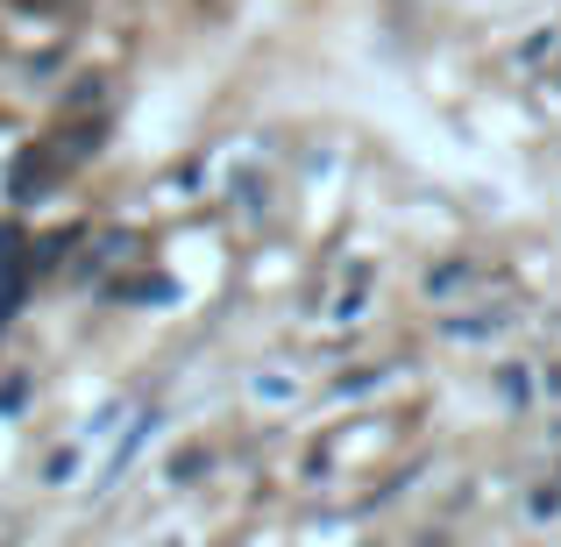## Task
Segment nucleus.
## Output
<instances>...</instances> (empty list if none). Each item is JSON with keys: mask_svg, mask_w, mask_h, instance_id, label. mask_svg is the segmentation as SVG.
Masks as SVG:
<instances>
[{"mask_svg": "<svg viewBox=\"0 0 561 547\" xmlns=\"http://www.w3.org/2000/svg\"><path fill=\"white\" fill-rule=\"evenodd\" d=\"M497 391H505L512 406H526V398H534V369H526V363H505V369H497Z\"/></svg>", "mask_w": 561, "mask_h": 547, "instance_id": "7", "label": "nucleus"}, {"mask_svg": "<svg viewBox=\"0 0 561 547\" xmlns=\"http://www.w3.org/2000/svg\"><path fill=\"white\" fill-rule=\"evenodd\" d=\"M426 292H434V299H455V292H483V299H505V292L491 285V277L477 271V263H440V271H426Z\"/></svg>", "mask_w": 561, "mask_h": 547, "instance_id": "4", "label": "nucleus"}, {"mask_svg": "<svg viewBox=\"0 0 561 547\" xmlns=\"http://www.w3.org/2000/svg\"><path fill=\"white\" fill-rule=\"evenodd\" d=\"M370 292H377V263L348 257L342 271H334L328 299H320V320H328V328H348V320H363V306H370Z\"/></svg>", "mask_w": 561, "mask_h": 547, "instance_id": "1", "label": "nucleus"}, {"mask_svg": "<svg viewBox=\"0 0 561 547\" xmlns=\"http://www.w3.org/2000/svg\"><path fill=\"white\" fill-rule=\"evenodd\" d=\"M114 420H122V406H100V412H93V426H85V434L71 441V448H57L50 463H43V483L57 491V483H71V477H79V463L100 448V441H107V426H114Z\"/></svg>", "mask_w": 561, "mask_h": 547, "instance_id": "2", "label": "nucleus"}, {"mask_svg": "<svg viewBox=\"0 0 561 547\" xmlns=\"http://www.w3.org/2000/svg\"><path fill=\"white\" fill-rule=\"evenodd\" d=\"M505 328H512V306H505V299H491V306H462V314L440 320V334H448V342H491V334H505Z\"/></svg>", "mask_w": 561, "mask_h": 547, "instance_id": "3", "label": "nucleus"}, {"mask_svg": "<svg viewBox=\"0 0 561 547\" xmlns=\"http://www.w3.org/2000/svg\"><path fill=\"white\" fill-rule=\"evenodd\" d=\"M14 292H22V263H14V235L0 228V320H8V306H14Z\"/></svg>", "mask_w": 561, "mask_h": 547, "instance_id": "6", "label": "nucleus"}, {"mask_svg": "<svg viewBox=\"0 0 561 547\" xmlns=\"http://www.w3.org/2000/svg\"><path fill=\"white\" fill-rule=\"evenodd\" d=\"M22 406H28V384H22V377L0 384V412H22Z\"/></svg>", "mask_w": 561, "mask_h": 547, "instance_id": "8", "label": "nucleus"}, {"mask_svg": "<svg viewBox=\"0 0 561 547\" xmlns=\"http://www.w3.org/2000/svg\"><path fill=\"white\" fill-rule=\"evenodd\" d=\"M249 398H256V406H285V398H299V369H285V363L256 369V384H249Z\"/></svg>", "mask_w": 561, "mask_h": 547, "instance_id": "5", "label": "nucleus"}]
</instances>
